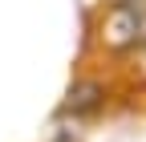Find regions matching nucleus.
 <instances>
[{"label": "nucleus", "instance_id": "f257e3e1", "mask_svg": "<svg viewBox=\"0 0 146 142\" xmlns=\"http://www.w3.org/2000/svg\"><path fill=\"white\" fill-rule=\"evenodd\" d=\"M102 45L106 49L146 45V0H118L102 16Z\"/></svg>", "mask_w": 146, "mask_h": 142}, {"label": "nucleus", "instance_id": "f03ea898", "mask_svg": "<svg viewBox=\"0 0 146 142\" xmlns=\"http://www.w3.org/2000/svg\"><path fill=\"white\" fill-rule=\"evenodd\" d=\"M102 106V85L98 81H81L69 90V102H65V114H94Z\"/></svg>", "mask_w": 146, "mask_h": 142}]
</instances>
